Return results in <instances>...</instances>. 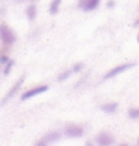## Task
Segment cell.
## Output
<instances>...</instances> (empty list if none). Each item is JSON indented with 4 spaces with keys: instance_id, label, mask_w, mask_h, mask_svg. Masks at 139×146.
Here are the masks:
<instances>
[{
    "instance_id": "12",
    "label": "cell",
    "mask_w": 139,
    "mask_h": 146,
    "mask_svg": "<svg viewBox=\"0 0 139 146\" xmlns=\"http://www.w3.org/2000/svg\"><path fill=\"white\" fill-rule=\"evenodd\" d=\"M72 73H74V72H72V69H70V70H66V72H63V73H60V75H58V78H57V81H58V82L66 81V79H67V78L72 75Z\"/></svg>"
},
{
    "instance_id": "18",
    "label": "cell",
    "mask_w": 139,
    "mask_h": 146,
    "mask_svg": "<svg viewBox=\"0 0 139 146\" xmlns=\"http://www.w3.org/2000/svg\"><path fill=\"white\" fill-rule=\"evenodd\" d=\"M18 2H33V0H18Z\"/></svg>"
},
{
    "instance_id": "3",
    "label": "cell",
    "mask_w": 139,
    "mask_h": 146,
    "mask_svg": "<svg viewBox=\"0 0 139 146\" xmlns=\"http://www.w3.org/2000/svg\"><path fill=\"white\" fill-rule=\"evenodd\" d=\"M48 88H49L48 85H37V87H33V88L27 90V91H25L24 94L21 96V100L25 102V100H29V98L35 97V96H39V94H42V92L48 91Z\"/></svg>"
},
{
    "instance_id": "17",
    "label": "cell",
    "mask_w": 139,
    "mask_h": 146,
    "mask_svg": "<svg viewBox=\"0 0 139 146\" xmlns=\"http://www.w3.org/2000/svg\"><path fill=\"white\" fill-rule=\"evenodd\" d=\"M114 5H115V2H112V0H111V2H108V8H112Z\"/></svg>"
},
{
    "instance_id": "2",
    "label": "cell",
    "mask_w": 139,
    "mask_h": 146,
    "mask_svg": "<svg viewBox=\"0 0 139 146\" xmlns=\"http://www.w3.org/2000/svg\"><path fill=\"white\" fill-rule=\"evenodd\" d=\"M24 81H25V75H23V76L19 78L18 81H17V82H15V84H14V85H12V87H11V90H9L8 92H6V96L3 97V100L0 102V106H3V104H6V103H8V102L11 100L12 97H14V96L17 94V92H18V90H19V88L23 87V84H24Z\"/></svg>"
},
{
    "instance_id": "7",
    "label": "cell",
    "mask_w": 139,
    "mask_h": 146,
    "mask_svg": "<svg viewBox=\"0 0 139 146\" xmlns=\"http://www.w3.org/2000/svg\"><path fill=\"white\" fill-rule=\"evenodd\" d=\"M96 142L99 145H103V146H108V145H112L114 143V139H112V136L109 134V133L106 131H102V133H99L97 137H96Z\"/></svg>"
},
{
    "instance_id": "6",
    "label": "cell",
    "mask_w": 139,
    "mask_h": 146,
    "mask_svg": "<svg viewBox=\"0 0 139 146\" xmlns=\"http://www.w3.org/2000/svg\"><path fill=\"white\" fill-rule=\"evenodd\" d=\"M60 139V133L58 131H52L49 134H45L43 137H41L39 140H36V145H48V143H52Z\"/></svg>"
},
{
    "instance_id": "5",
    "label": "cell",
    "mask_w": 139,
    "mask_h": 146,
    "mask_svg": "<svg viewBox=\"0 0 139 146\" xmlns=\"http://www.w3.org/2000/svg\"><path fill=\"white\" fill-rule=\"evenodd\" d=\"M64 134L67 137H81L84 134V128L78 124H67L64 127Z\"/></svg>"
},
{
    "instance_id": "15",
    "label": "cell",
    "mask_w": 139,
    "mask_h": 146,
    "mask_svg": "<svg viewBox=\"0 0 139 146\" xmlns=\"http://www.w3.org/2000/svg\"><path fill=\"white\" fill-rule=\"evenodd\" d=\"M82 67H84V64H82V63H76V64L74 66V69H72V72H74V73H78V72H81V70H82Z\"/></svg>"
},
{
    "instance_id": "16",
    "label": "cell",
    "mask_w": 139,
    "mask_h": 146,
    "mask_svg": "<svg viewBox=\"0 0 139 146\" xmlns=\"http://www.w3.org/2000/svg\"><path fill=\"white\" fill-rule=\"evenodd\" d=\"M8 61V55L6 54H0V64H5Z\"/></svg>"
},
{
    "instance_id": "13",
    "label": "cell",
    "mask_w": 139,
    "mask_h": 146,
    "mask_svg": "<svg viewBox=\"0 0 139 146\" xmlns=\"http://www.w3.org/2000/svg\"><path fill=\"white\" fill-rule=\"evenodd\" d=\"M129 118L132 119H138L139 118V108H133L129 110Z\"/></svg>"
},
{
    "instance_id": "10",
    "label": "cell",
    "mask_w": 139,
    "mask_h": 146,
    "mask_svg": "<svg viewBox=\"0 0 139 146\" xmlns=\"http://www.w3.org/2000/svg\"><path fill=\"white\" fill-rule=\"evenodd\" d=\"M25 15H27V18L30 19V21H33V19L36 18V6L29 5L27 8H25Z\"/></svg>"
},
{
    "instance_id": "1",
    "label": "cell",
    "mask_w": 139,
    "mask_h": 146,
    "mask_svg": "<svg viewBox=\"0 0 139 146\" xmlns=\"http://www.w3.org/2000/svg\"><path fill=\"white\" fill-rule=\"evenodd\" d=\"M0 40L5 45H12L17 42V35L6 24H0Z\"/></svg>"
},
{
    "instance_id": "9",
    "label": "cell",
    "mask_w": 139,
    "mask_h": 146,
    "mask_svg": "<svg viewBox=\"0 0 139 146\" xmlns=\"http://www.w3.org/2000/svg\"><path fill=\"white\" fill-rule=\"evenodd\" d=\"M105 113H115V110L118 109V103H106V104H102L100 108Z\"/></svg>"
},
{
    "instance_id": "14",
    "label": "cell",
    "mask_w": 139,
    "mask_h": 146,
    "mask_svg": "<svg viewBox=\"0 0 139 146\" xmlns=\"http://www.w3.org/2000/svg\"><path fill=\"white\" fill-rule=\"evenodd\" d=\"M5 64H6V67H5V72H3V73H5V75H9L11 69L14 67V61H12V60H8V61H6Z\"/></svg>"
},
{
    "instance_id": "20",
    "label": "cell",
    "mask_w": 139,
    "mask_h": 146,
    "mask_svg": "<svg viewBox=\"0 0 139 146\" xmlns=\"http://www.w3.org/2000/svg\"><path fill=\"white\" fill-rule=\"evenodd\" d=\"M138 43H139V33H138Z\"/></svg>"
},
{
    "instance_id": "19",
    "label": "cell",
    "mask_w": 139,
    "mask_h": 146,
    "mask_svg": "<svg viewBox=\"0 0 139 146\" xmlns=\"http://www.w3.org/2000/svg\"><path fill=\"white\" fill-rule=\"evenodd\" d=\"M135 25H139V19H136V21H135Z\"/></svg>"
},
{
    "instance_id": "4",
    "label": "cell",
    "mask_w": 139,
    "mask_h": 146,
    "mask_svg": "<svg viewBox=\"0 0 139 146\" xmlns=\"http://www.w3.org/2000/svg\"><path fill=\"white\" fill-rule=\"evenodd\" d=\"M135 66V63H127V64H120V66H115L114 69H111L106 75L103 76V79L106 81V79H111V78H114V76H118L120 73H123V72H126V70H129L130 67H133Z\"/></svg>"
},
{
    "instance_id": "11",
    "label": "cell",
    "mask_w": 139,
    "mask_h": 146,
    "mask_svg": "<svg viewBox=\"0 0 139 146\" xmlns=\"http://www.w3.org/2000/svg\"><path fill=\"white\" fill-rule=\"evenodd\" d=\"M60 5H61V0H52L51 5H49V14H51V15H55L57 12H58Z\"/></svg>"
},
{
    "instance_id": "8",
    "label": "cell",
    "mask_w": 139,
    "mask_h": 146,
    "mask_svg": "<svg viewBox=\"0 0 139 146\" xmlns=\"http://www.w3.org/2000/svg\"><path fill=\"white\" fill-rule=\"evenodd\" d=\"M100 0H79V8L84 9V11H93L96 9Z\"/></svg>"
}]
</instances>
